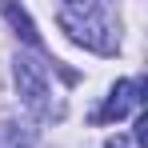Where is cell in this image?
<instances>
[{"label":"cell","instance_id":"cell-3","mask_svg":"<svg viewBox=\"0 0 148 148\" xmlns=\"http://www.w3.org/2000/svg\"><path fill=\"white\" fill-rule=\"evenodd\" d=\"M144 92H148L144 80H116V84H112V92H108V100H104V108H100L92 120H100V124L124 120L128 112H136V108L144 104Z\"/></svg>","mask_w":148,"mask_h":148},{"label":"cell","instance_id":"cell-6","mask_svg":"<svg viewBox=\"0 0 148 148\" xmlns=\"http://www.w3.org/2000/svg\"><path fill=\"white\" fill-rule=\"evenodd\" d=\"M108 148H132V140H128V136H112V140H108Z\"/></svg>","mask_w":148,"mask_h":148},{"label":"cell","instance_id":"cell-5","mask_svg":"<svg viewBox=\"0 0 148 148\" xmlns=\"http://www.w3.org/2000/svg\"><path fill=\"white\" fill-rule=\"evenodd\" d=\"M136 144H148V116H136Z\"/></svg>","mask_w":148,"mask_h":148},{"label":"cell","instance_id":"cell-1","mask_svg":"<svg viewBox=\"0 0 148 148\" xmlns=\"http://www.w3.org/2000/svg\"><path fill=\"white\" fill-rule=\"evenodd\" d=\"M60 28L72 36L76 44L100 52V56H112L116 52V24L108 16V8L96 4V0H80V4H64L56 12Z\"/></svg>","mask_w":148,"mask_h":148},{"label":"cell","instance_id":"cell-2","mask_svg":"<svg viewBox=\"0 0 148 148\" xmlns=\"http://www.w3.org/2000/svg\"><path fill=\"white\" fill-rule=\"evenodd\" d=\"M16 88H20L24 104L36 116H52V84H48L44 64H36L28 56H16Z\"/></svg>","mask_w":148,"mask_h":148},{"label":"cell","instance_id":"cell-4","mask_svg":"<svg viewBox=\"0 0 148 148\" xmlns=\"http://www.w3.org/2000/svg\"><path fill=\"white\" fill-rule=\"evenodd\" d=\"M0 12H4V20H8V24L16 28V36H24L32 48H40V36H36V28H32V20H28V12H24V8H16V4H4Z\"/></svg>","mask_w":148,"mask_h":148}]
</instances>
